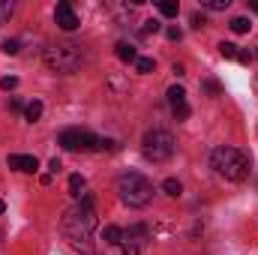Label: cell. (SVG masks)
<instances>
[{"instance_id": "cell-1", "label": "cell", "mask_w": 258, "mask_h": 255, "mask_svg": "<svg viewBox=\"0 0 258 255\" xmlns=\"http://www.w3.org/2000/svg\"><path fill=\"white\" fill-rule=\"evenodd\" d=\"M210 168L225 180H243L249 174V156L237 147H216L210 153Z\"/></svg>"}, {"instance_id": "cell-2", "label": "cell", "mask_w": 258, "mask_h": 255, "mask_svg": "<svg viewBox=\"0 0 258 255\" xmlns=\"http://www.w3.org/2000/svg\"><path fill=\"white\" fill-rule=\"evenodd\" d=\"M117 192H120V201L123 204H129V207H144L153 198V183L147 177L129 171V174H120L117 177Z\"/></svg>"}, {"instance_id": "cell-3", "label": "cell", "mask_w": 258, "mask_h": 255, "mask_svg": "<svg viewBox=\"0 0 258 255\" xmlns=\"http://www.w3.org/2000/svg\"><path fill=\"white\" fill-rule=\"evenodd\" d=\"M141 153L150 162H165L174 156V135L168 129H150L141 138Z\"/></svg>"}, {"instance_id": "cell-4", "label": "cell", "mask_w": 258, "mask_h": 255, "mask_svg": "<svg viewBox=\"0 0 258 255\" xmlns=\"http://www.w3.org/2000/svg\"><path fill=\"white\" fill-rule=\"evenodd\" d=\"M63 228L75 243L87 240V237L93 234V228H96V213H93V207H81V204L72 207L63 216Z\"/></svg>"}, {"instance_id": "cell-5", "label": "cell", "mask_w": 258, "mask_h": 255, "mask_svg": "<svg viewBox=\"0 0 258 255\" xmlns=\"http://www.w3.org/2000/svg\"><path fill=\"white\" fill-rule=\"evenodd\" d=\"M45 66L54 72H75L81 66V48L78 45H51L45 48Z\"/></svg>"}, {"instance_id": "cell-6", "label": "cell", "mask_w": 258, "mask_h": 255, "mask_svg": "<svg viewBox=\"0 0 258 255\" xmlns=\"http://www.w3.org/2000/svg\"><path fill=\"white\" fill-rule=\"evenodd\" d=\"M57 141H60L63 150H72V153H78V150L87 153V150H93V147L99 144V138H93L87 129H63Z\"/></svg>"}, {"instance_id": "cell-7", "label": "cell", "mask_w": 258, "mask_h": 255, "mask_svg": "<svg viewBox=\"0 0 258 255\" xmlns=\"http://www.w3.org/2000/svg\"><path fill=\"white\" fill-rule=\"evenodd\" d=\"M54 21H57V27L66 30V33H72L75 27H78V15H75V9H72V3H57V9H54Z\"/></svg>"}, {"instance_id": "cell-8", "label": "cell", "mask_w": 258, "mask_h": 255, "mask_svg": "<svg viewBox=\"0 0 258 255\" xmlns=\"http://www.w3.org/2000/svg\"><path fill=\"white\" fill-rule=\"evenodd\" d=\"M9 168L24 171V174H33V171H39V159L36 156H24V153H12L9 156Z\"/></svg>"}, {"instance_id": "cell-9", "label": "cell", "mask_w": 258, "mask_h": 255, "mask_svg": "<svg viewBox=\"0 0 258 255\" xmlns=\"http://www.w3.org/2000/svg\"><path fill=\"white\" fill-rule=\"evenodd\" d=\"M102 240L111 243V246H117V243L126 240V231H123L120 225H105V228H102Z\"/></svg>"}, {"instance_id": "cell-10", "label": "cell", "mask_w": 258, "mask_h": 255, "mask_svg": "<svg viewBox=\"0 0 258 255\" xmlns=\"http://www.w3.org/2000/svg\"><path fill=\"white\" fill-rule=\"evenodd\" d=\"M168 102H171V111H174V108H183V105H186V90H183L180 84L168 87Z\"/></svg>"}, {"instance_id": "cell-11", "label": "cell", "mask_w": 258, "mask_h": 255, "mask_svg": "<svg viewBox=\"0 0 258 255\" xmlns=\"http://www.w3.org/2000/svg\"><path fill=\"white\" fill-rule=\"evenodd\" d=\"M114 54H117V60H123V63H135V60H138V54H135V48H132L129 42H117V45H114Z\"/></svg>"}, {"instance_id": "cell-12", "label": "cell", "mask_w": 258, "mask_h": 255, "mask_svg": "<svg viewBox=\"0 0 258 255\" xmlns=\"http://www.w3.org/2000/svg\"><path fill=\"white\" fill-rule=\"evenodd\" d=\"M39 117H42V102H39V99L27 102V105H24V120H27V123H36Z\"/></svg>"}, {"instance_id": "cell-13", "label": "cell", "mask_w": 258, "mask_h": 255, "mask_svg": "<svg viewBox=\"0 0 258 255\" xmlns=\"http://www.w3.org/2000/svg\"><path fill=\"white\" fill-rule=\"evenodd\" d=\"M231 30L234 33H249L252 30V21L249 18H231Z\"/></svg>"}, {"instance_id": "cell-14", "label": "cell", "mask_w": 258, "mask_h": 255, "mask_svg": "<svg viewBox=\"0 0 258 255\" xmlns=\"http://www.w3.org/2000/svg\"><path fill=\"white\" fill-rule=\"evenodd\" d=\"M237 51H240V48H237L234 42H222V45H219V54H222L225 60H237Z\"/></svg>"}, {"instance_id": "cell-15", "label": "cell", "mask_w": 258, "mask_h": 255, "mask_svg": "<svg viewBox=\"0 0 258 255\" xmlns=\"http://www.w3.org/2000/svg\"><path fill=\"white\" fill-rule=\"evenodd\" d=\"M162 189H165V195H171V198H177V195L183 192V186H180V180H174V177H168V180L162 183Z\"/></svg>"}, {"instance_id": "cell-16", "label": "cell", "mask_w": 258, "mask_h": 255, "mask_svg": "<svg viewBox=\"0 0 258 255\" xmlns=\"http://www.w3.org/2000/svg\"><path fill=\"white\" fill-rule=\"evenodd\" d=\"M177 9H180V6H177L174 0H162V3H159V12H162L165 18H174V15H177Z\"/></svg>"}, {"instance_id": "cell-17", "label": "cell", "mask_w": 258, "mask_h": 255, "mask_svg": "<svg viewBox=\"0 0 258 255\" xmlns=\"http://www.w3.org/2000/svg\"><path fill=\"white\" fill-rule=\"evenodd\" d=\"M81 189H84V177H81V174H72V177H69V192L78 198V195H81Z\"/></svg>"}, {"instance_id": "cell-18", "label": "cell", "mask_w": 258, "mask_h": 255, "mask_svg": "<svg viewBox=\"0 0 258 255\" xmlns=\"http://www.w3.org/2000/svg\"><path fill=\"white\" fill-rule=\"evenodd\" d=\"M153 60H150V57H138V60H135V69H138V72H144V75H147V72H153Z\"/></svg>"}, {"instance_id": "cell-19", "label": "cell", "mask_w": 258, "mask_h": 255, "mask_svg": "<svg viewBox=\"0 0 258 255\" xmlns=\"http://www.w3.org/2000/svg\"><path fill=\"white\" fill-rule=\"evenodd\" d=\"M135 237H147V225H132L126 231V240H135Z\"/></svg>"}, {"instance_id": "cell-20", "label": "cell", "mask_w": 258, "mask_h": 255, "mask_svg": "<svg viewBox=\"0 0 258 255\" xmlns=\"http://www.w3.org/2000/svg\"><path fill=\"white\" fill-rule=\"evenodd\" d=\"M231 0H201V6H207V9H225Z\"/></svg>"}, {"instance_id": "cell-21", "label": "cell", "mask_w": 258, "mask_h": 255, "mask_svg": "<svg viewBox=\"0 0 258 255\" xmlns=\"http://www.w3.org/2000/svg\"><path fill=\"white\" fill-rule=\"evenodd\" d=\"M156 30H159V21H153V18H150V21H144L141 36H150V33H156Z\"/></svg>"}, {"instance_id": "cell-22", "label": "cell", "mask_w": 258, "mask_h": 255, "mask_svg": "<svg viewBox=\"0 0 258 255\" xmlns=\"http://www.w3.org/2000/svg\"><path fill=\"white\" fill-rule=\"evenodd\" d=\"M18 84V78L15 75H6V78H0V90H12Z\"/></svg>"}, {"instance_id": "cell-23", "label": "cell", "mask_w": 258, "mask_h": 255, "mask_svg": "<svg viewBox=\"0 0 258 255\" xmlns=\"http://www.w3.org/2000/svg\"><path fill=\"white\" fill-rule=\"evenodd\" d=\"M204 90H207V93H213V96H219V90H222V87H219V81L207 78V81H204Z\"/></svg>"}, {"instance_id": "cell-24", "label": "cell", "mask_w": 258, "mask_h": 255, "mask_svg": "<svg viewBox=\"0 0 258 255\" xmlns=\"http://www.w3.org/2000/svg\"><path fill=\"white\" fill-rule=\"evenodd\" d=\"M96 147H99V150H117V141H114V138H99Z\"/></svg>"}, {"instance_id": "cell-25", "label": "cell", "mask_w": 258, "mask_h": 255, "mask_svg": "<svg viewBox=\"0 0 258 255\" xmlns=\"http://www.w3.org/2000/svg\"><path fill=\"white\" fill-rule=\"evenodd\" d=\"M3 51L6 54H18V39H6L3 42Z\"/></svg>"}, {"instance_id": "cell-26", "label": "cell", "mask_w": 258, "mask_h": 255, "mask_svg": "<svg viewBox=\"0 0 258 255\" xmlns=\"http://www.w3.org/2000/svg\"><path fill=\"white\" fill-rule=\"evenodd\" d=\"M168 39H171V42H180V39H183V30H180V27H168Z\"/></svg>"}, {"instance_id": "cell-27", "label": "cell", "mask_w": 258, "mask_h": 255, "mask_svg": "<svg viewBox=\"0 0 258 255\" xmlns=\"http://www.w3.org/2000/svg\"><path fill=\"white\" fill-rule=\"evenodd\" d=\"M204 24H207V21H204V15H201V12H195V15H192V27H195V30H201Z\"/></svg>"}, {"instance_id": "cell-28", "label": "cell", "mask_w": 258, "mask_h": 255, "mask_svg": "<svg viewBox=\"0 0 258 255\" xmlns=\"http://www.w3.org/2000/svg\"><path fill=\"white\" fill-rule=\"evenodd\" d=\"M237 60H240V63H249V60H252V51L240 48V51H237Z\"/></svg>"}, {"instance_id": "cell-29", "label": "cell", "mask_w": 258, "mask_h": 255, "mask_svg": "<svg viewBox=\"0 0 258 255\" xmlns=\"http://www.w3.org/2000/svg\"><path fill=\"white\" fill-rule=\"evenodd\" d=\"M174 117H177V120H186V117H189V105H183V108H174Z\"/></svg>"}, {"instance_id": "cell-30", "label": "cell", "mask_w": 258, "mask_h": 255, "mask_svg": "<svg viewBox=\"0 0 258 255\" xmlns=\"http://www.w3.org/2000/svg\"><path fill=\"white\" fill-rule=\"evenodd\" d=\"M9 108H12V111H24V102H21V99H12Z\"/></svg>"}, {"instance_id": "cell-31", "label": "cell", "mask_w": 258, "mask_h": 255, "mask_svg": "<svg viewBox=\"0 0 258 255\" xmlns=\"http://www.w3.org/2000/svg\"><path fill=\"white\" fill-rule=\"evenodd\" d=\"M48 168H51V174H57L63 165H60V159H51V162H48Z\"/></svg>"}, {"instance_id": "cell-32", "label": "cell", "mask_w": 258, "mask_h": 255, "mask_svg": "<svg viewBox=\"0 0 258 255\" xmlns=\"http://www.w3.org/2000/svg\"><path fill=\"white\" fill-rule=\"evenodd\" d=\"M252 9H255V12H258V0H252Z\"/></svg>"}, {"instance_id": "cell-33", "label": "cell", "mask_w": 258, "mask_h": 255, "mask_svg": "<svg viewBox=\"0 0 258 255\" xmlns=\"http://www.w3.org/2000/svg\"><path fill=\"white\" fill-rule=\"evenodd\" d=\"M3 210H6V204H3V201H0V213H3Z\"/></svg>"}, {"instance_id": "cell-34", "label": "cell", "mask_w": 258, "mask_h": 255, "mask_svg": "<svg viewBox=\"0 0 258 255\" xmlns=\"http://www.w3.org/2000/svg\"><path fill=\"white\" fill-rule=\"evenodd\" d=\"M255 54H258V51H255Z\"/></svg>"}]
</instances>
